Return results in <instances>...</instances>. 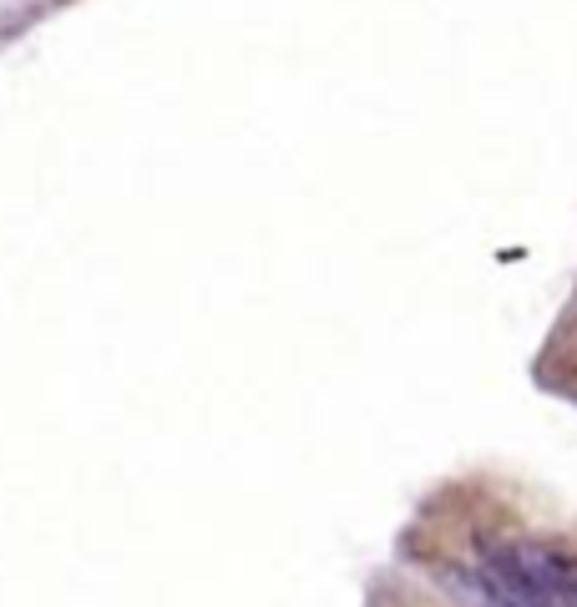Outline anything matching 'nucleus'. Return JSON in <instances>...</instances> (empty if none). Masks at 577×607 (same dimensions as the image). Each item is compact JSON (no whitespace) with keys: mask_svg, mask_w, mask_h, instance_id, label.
Returning <instances> with one entry per match:
<instances>
[]
</instances>
